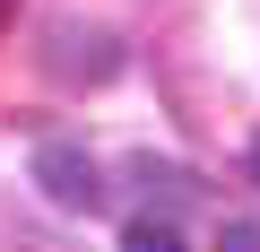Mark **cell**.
Instances as JSON below:
<instances>
[{
  "instance_id": "1",
  "label": "cell",
  "mask_w": 260,
  "mask_h": 252,
  "mask_svg": "<svg viewBox=\"0 0 260 252\" xmlns=\"http://www.w3.org/2000/svg\"><path fill=\"white\" fill-rule=\"evenodd\" d=\"M121 61H130V44H121V26H104V18H44V44H35V70L52 78V87H113L121 78Z\"/></svg>"
},
{
  "instance_id": "2",
  "label": "cell",
  "mask_w": 260,
  "mask_h": 252,
  "mask_svg": "<svg viewBox=\"0 0 260 252\" xmlns=\"http://www.w3.org/2000/svg\"><path fill=\"white\" fill-rule=\"evenodd\" d=\"M35 191L52 200V209H78V217H95L113 191H104V174H95V157L78 148V139H44L35 148Z\"/></svg>"
},
{
  "instance_id": "3",
  "label": "cell",
  "mask_w": 260,
  "mask_h": 252,
  "mask_svg": "<svg viewBox=\"0 0 260 252\" xmlns=\"http://www.w3.org/2000/svg\"><path fill=\"white\" fill-rule=\"evenodd\" d=\"M130 183H139V200H148L156 217L200 209V174H191V165H174V157H156V148H139V157H130Z\"/></svg>"
},
{
  "instance_id": "4",
  "label": "cell",
  "mask_w": 260,
  "mask_h": 252,
  "mask_svg": "<svg viewBox=\"0 0 260 252\" xmlns=\"http://www.w3.org/2000/svg\"><path fill=\"white\" fill-rule=\"evenodd\" d=\"M121 243H130V252H174V243H182V217L139 209V217H121Z\"/></svg>"
},
{
  "instance_id": "5",
  "label": "cell",
  "mask_w": 260,
  "mask_h": 252,
  "mask_svg": "<svg viewBox=\"0 0 260 252\" xmlns=\"http://www.w3.org/2000/svg\"><path fill=\"white\" fill-rule=\"evenodd\" d=\"M217 243H234V252H260V217H225V226H217Z\"/></svg>"
},
{
  "instance_id": "6",
  "label": "cell",
  "mask_w": 260,
  "mask_h": 252,
  "mask_svg": "<svg viewBox=\"0 0 260 252\" xmlns=\"http://www.w3.org/2000/svg\"><path fill=\"white\" fill-rule=\"evenodd\" d=\"M9 26H18V0H0V35H9Z\"/></svg>"
},
{
  "instance_id": "7",
  "label": "cell",
  "mask_w": 260,
  "mask_h": 252,
  "mask_svg": "<svg viewBox=\"0 0 260 252\" xmlns=\"http://www.w3.org/2000/svg\"><path fill=\"white\" fill-rule=\"evenodd\" d=\"M243 157H251V183H260V131H251V148H243Z\"/></svg>"
}]
</instances>
